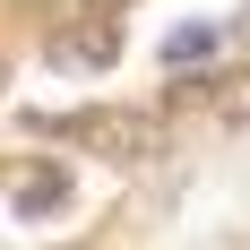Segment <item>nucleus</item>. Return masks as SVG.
<instances>
[{"instance_id":"nucleus-2","label":"nucleus","mask_w":250,"mask_h":250,"mask_svg":"<svg viewBox=\"0 0 250 250\" xmlns=\"http://www.w3.org/2000/svg\"><path fill=\"white\" fill-rule=\"evenodd\" d=\"M43 207H61V173H35L18 190V216H43Z\"/></svg>"},{"instance_id":"nucleus-1","label":"nucleus","mask_w":250,"mask_h":250,"mask_svg":"<svg viewBox=\"0 0 250 250\" xmlns=\"http://www.w3.org/2000/svg\"><path fill=\"white\" fill-rule=\"evenodd\" d=\"M207 52H216V26H181L173 43H164V61L181 69V61H207Z\"/></svg>"}]
</instances>
